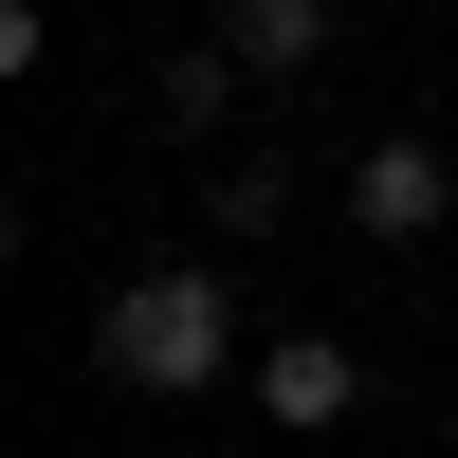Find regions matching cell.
<instances>
[{"label":"cell","mask_w":458,"mask_h":458,"mask_svg":"<svg viewBox=\"0 0 458 458\" xmlns=\"http://www.w3.org/2000/svg\"><path fill=\"white\" fill-rule=\"evenodd\" d=\"M239 367H257V330H239V276H220V257H147V276L92 293V386L202 403V386H239Z\"/></svg>","instance_id":"obj_1"},{"label":"cell","mask_w":458,"mask_h":458,"mask_svg":"<svg viewBox=\"0 0 458 458\" xmlns=\"http://www.w3.org/2000/svg\"><path fill=\"white\" fill-rule=\"evenodd\" d=\"M330 202H349V239H458V147L440 129H367Z\"/></svg>","instance_id":"obj_2"},{"label":"cell","mask_w":458,"mask_h":458,"mask_svg":"<svg viewBox=\"0 0 458 458\" xmlns=\"http://www.w3.org/2000/svg\"><path fill=\"white\" fill-rule=\"evenodd\" d=\"M239 386H257V422H276V440H330V422L367 403V367H349V330H257Z\"/></svg>","instance_id":"obj_3"},{"label":"cell","mask_w":458,"mask_h":458,"mask_svg":"<svg viewBox=\"0 0 458 458\" xmlns=\"http://www.w3.org/2000/svg\"><path fill=\"white\" fill-rule=\"evenodd\" d=\"M330 19H349V0H202V37L257 73V92H293V73L330 55Z\"/></svg>","instance_id":"obj_4"},{"label":"cell","mask_w":458,"mask_h":458,"mask_svg":"<svg viewBox=\"0 0 458 458\" xmlns=\"http://www.w3.org/2000/svg\"><path fill=\"white\" fill-rule=\"evenodd\" d=\"M239 110H257V73L220 55V37H183V55L147 73V129H165V147H220V129H239Z\"/></svg>","instance_id":"obj_5"},{"label":"cell","mask_w":458,"mask_h":458,"mask_svg":"<svg viewBox=\"0 0 458 458\" xmlns=\"http://www.w3.org/2000/svg\"><path fill=\"white\" fill-rule=\"evenodd\" d=\"M276 220H293V165L276 147H220L202 165V239H276Z\"/></svg>","instance_id":"obj_6"},{"label":"cell","mask_w":458,"mask_h":458,"mask_svg":"<svg viewBox=\"0 0 458 458\" xmlns=\"http://www.w3.org/2000/svg\"><path fill=\"white\" fill-rule=\"evenodd\" d=\"M440 293H458V257H440Z\"/></svg>","instance_id":"obj_7"}]
</instances>
